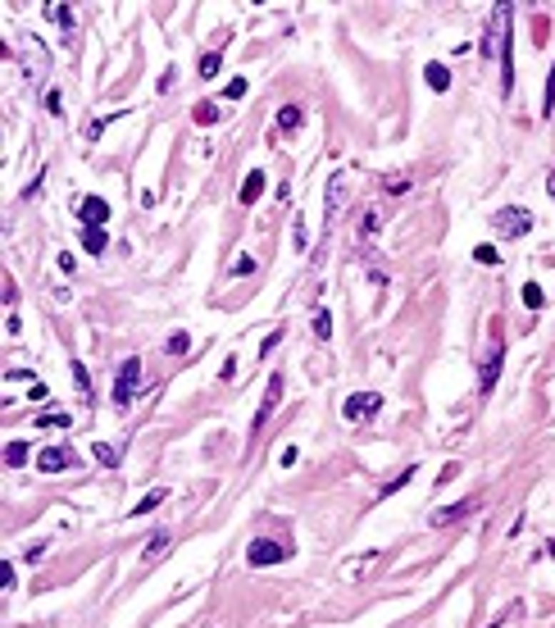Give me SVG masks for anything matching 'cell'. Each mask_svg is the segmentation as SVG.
<instances>
[{
  "mask_svg": "<svg viewBox=\"0 0 555 628\" xmlns=\"http://www.w3.org/2000/svg\"><path fill=\"white\" fill-rule=\"evenodd\" d=\"M501 364H505V342H501V324H491V342H487V355H483V369H478V387L491 392L501 378Z\"/></svg>",
  "mask_w": 555,
  "mask_h": 628,
  "instance_id": "1",
  "label": "cell"
},
{
  "mask_svg": "<svg viewBox=\"0 0 555 628\" xmlns=\"http://www.w3.org/2000/svg\"><path fill=\"white\" fill-rule=\"evenodd\" d=\"M137 387H141V360L132 355V360L119 364V378H114V405H119V410H128V405H132Z\"/></svg>",
  "mask_w": 555,
  "mask_h": 628,
  "instance_id": "2",
  "label": "cell"
},
{
  "mask_svg": "<svg viewBox=\"0 0 555 628\" xmlns=\"http://www.w3.org/2000/svg\"><path fill=\"white\" fill-rule=\"evenodd\" d=\"M505 9L510 5H491V23H487V36H483V59H505L510 41H505Z\"/></svg>",
  "mask_w": 555,
  "mask_h": 628,
  "instance_id": "3",
  "label": "cell"
},
{
  "mask_svg": "<svg viewBox=\"0 0 555 628\" xmlns=\"http://www.w3.org/2000/svg\"><path fill=\"white\" fill-rule=\"evenodd\" d=\"M282 556H287V547H282V542H274V537H255L251 547H246V560H251L255 569H264V564H278Z\"/></svg>",
  "mask_w": 555,
  "mask_h": 628,
  "instance_id": "4",
  "label": "cell"
},
{
  "mask_svg": "<svg viewBox=\"0 0 555 628\" xmlns=\"http://www.w3.org/2000/svg\"><path fill=\"white\" fill-rule=\"evenodd\" d=\"M278 401H282V374H274L269 378V392H264V401H260V410H255V419H251V437L260 433V428L274 419V410H278Z\"/></svg>",
  "mask_w": 555,
  "mask_h": 628,
  "instance_id": "5",
  "label": "cell"
},
{
  "mask_svg": "<svg viewBox=\"0 0 555 628\" xmlns=\"http://www.w3.org/2000/svg\"><path fill=\"white\" fill-rule=\"evenodd\" d=\"M341 410H346L351 424H360V419H374V414L382 410V397H378V392H355V397H346V405H341Z\"/></svg>",
  "mask_w": 555,
  "mask_h": 628,
  "instance_id": "6",
  "label": "cell"
},
{
  "mask_svg": "<svg viewBox=\"0 0 555 628\" xmlns=\"http://www.w3.org/2000/svg\"><path fill=\"white\" fill-rule=\"evenodd\" d=\"M533 228V214H528L524 205H510L496 214V232H505V237H524V232Z\"/></svg>",
  "mask_w": 555,
  "mask_h": 628,
  "instance_id": "7",
  "label": "cell"
},
{
  "mask_svg": "<svg viewBox=\"0 0 555 628\" xmlns=\"http://www.w3.org/2000/svg\"><path fill=\"white\" fill-rule=\"evenodd\" d=\"M78 219H82V228H105L109 224V201H101V196H82V201H78Z\"/></svg>",
  "mask_w": 555,
  "mask_h": 628,
  "instance_id": "8",
  "label": "cell"
},
{
  "mask_svg": "<svg viewBox=\"0 0 555 628\" xmlns=\"http://www.w3.org/2000/svg\"><path fill=\"white\" fill-rule=\"evenodd\" d=\"M478 510H483V501H478V497H469V501H460V506L433 510V514H428V524H433V528H446V524H455V519H464V514H478Z\"/></svg>",
  "mask_w": 555,
  "mask_h": 628,
  "instance_id": "9",
  "label": "cell"
},
{
  "mask_svg": "<svg viewBox=\"0 0 555 628\" xmlns=\"http://www.w3.org/2000/svg\"><path fill=\"white\" fill-rule=\"evenodd\" d=\"M69 464H73L69 447H46L41 455H36V469H41V474H59V469H69Z\"/></svg>",
  "mask_w": 555,
  "mask_h": 628,
  "instance_id": "10",
  "label": "cell"
},
{
  "mask_svg": "<svg viewBox=\"0 0 555 628\" xmlns=\"http://www.w3.org/2000/svg\"><path fill=\"white\" fill-rule=\"evenodd\" d=\"M346 178L351 174H337V178H332V196H328V205H324V214H328V224H332V219H337V209H341V201H346Z\"/></svg>",
  "mask_w": 555,
  "mask_h": 628,
  "instance_id": "11",
  "label": "cell"
},
{
  "mask_svg": "<svg viewBox=\"0 0 555 628\" xmlns=\"http://www.w3.org/2000/svg\"><path fill=\"white\" fill-rule=\"evenodd\" d=\"M169 547H174V533H169V528H159V533H155V537H151V542H146V547H141V556H146V560H159V556H164Z\"/></svg>",
  "mask_w": 555,
  "mask_h": 628,
  "instance_id": "12",
  "label": "cell"
},
{
  "mask_svg": "<svg viewBox=\"0 0 555 628\" xmlns=\"http://www.w3.org/2000/svg\"><path fill=\"white\" fill-rule=\"evenodd\" d=\"M264 191V174H260V169H251V174H246V182H241V205H255V196H260Z\"/></svg>",
  "mask_w": 555,
  "mask_h": 628,
  "instance_id": "13",
  "label": "cell"
},
{
  "mask_svg": "<svg viewBox=\"0 0 555 628\" xmlns=\"http://www.w3.org/2000/svg\"><path fill=\"white\" fill-rule=\"evenodd\" d=\"M424 82L441 96V91L451 87V69H446V64H428V69H424Z\"/></svg>",
  "mask_w": 555,
  "mask_h": 628,
  "instance_id": "14",
  "label": "cell"
},
{
  "mask_svg": "<svg viewBox=\"0 0 555 628\" xmlns=\"http://www.w3.org/2000/svg\"><path fill=\"white\" fill-rule=\"evenodd\" d=\"M82 246H87L91 255H101L105 246H109V232L105 228H82Z\"/></svg>",
  "mask_w": 555,
  "mask_h": 628,
  "instance_id": "15",
  "label": "cell"
},
{
  "mask_svg": "<svg viewBox=\"0 0 555 628\" xmlns=\"http://www.w3.org/2000/svg\"><path fill=\"white\" fill-rule=\"evenodd\" d=\"M301 109H296V105H282L278 109V132H296V128H301Z\"/></svg>",
  "mask_w": 555,
  "mask_h": 628,
  "instance_id": "16",
  "label": "cell"
},
{
  "mask_svg": "<svg viewBox=\"0 0 555 628\" xmlns=\"http://www.w3.org/2000/svg\"><path fill=\"white\" fill-rule=\"evenodd\" d=\"M5 464H9V469H23V464H28V442H9V447H5Z\"/></svg>",
  "mask_w": 555,
  "mask_h": 628,
  "instance_id": "17",
  "label": "cell"
},
{
  "mask_svg": "<svg viewBox=\"0 0 555 628\" xmlns=\"http://www.w3.org/2000/svg\"><path fill=\"white\" fill-rule=\"evenodd\" d=\"M96 460H101V464H109V469H114V464L123 460V451L114 447V442H96Z\"/></svg>",
  "mask_w": 555,
  "mask_h": 628,
  "instance_id": "18",
  "label": "cell"
},
{
  "mask_svg": "<svg viewBox=\"0 0 555 628\" xmlns=\"http://www.w3.org/2000/svg\"><path fill=\"white\" fill-rule=\"evenodd\" d=\"M164 497H169V492H164V487H155L151 497H141V501H137V510H132V514H137V519H146V514H151V510H155V506H159V501H164Z\"/></svg>",
  "mask_w": 555,
  "mask_h": 628,
  "instance_id": "19",
  "label": "cell"
},
{
  "mask_svg": "<svg viewBox=\"0 0 555 628\" xmlns=\"http://www.w3.org/2000/svg\"><path fill=\"white\" fill-rule=\"evenodd\" d=\"M46 14H51V19H55L64 32L73 28V9H69V5H59V0H55V5H46Z\"/></svg>",
  "mask_w": 555,
  "mask_h": 628,
  "instance_id": "20",
  "label": "cell"
},
{
  "mask_svg": "<svg viewBox=\"0 0 555 628\" xmlns=\"http://www.w3.org/2000/svg\"><path fill=\"white\" fill-rule=\"evenodd\" d=\"M191 114H196V123H205V128H209V123H219V105L214 101H201Z\"/></svg>",
  "mask_w": 555,
  "mask_h": 628,
  "instance_id": "21",
  "label": "cell"
},
{
  "mask_svg": "<svg viewBox=\"0 0 555 628\" xmlns=\"http://www.w3.org/2000/svg\"><path fill=\"white\" fill-rule=\"evenodd\" d=\"M524 305H528V310H541V305H546V296H541L537 282H524Z\"/></svg>",
  "mask_w": 555,
  "mask_h": 628,
  "instance_id": "22",
  "label": "cell"
},
{
  "mask_svg": "<svg viewBox=\"0 0 555 628\" xmlns=\"http://www.w3.org/2000/svg\"><path fill=\"white\" fill-rule=\"evenodd\" d=\"M219 64H224V55H219V51L201 55V78H214V73H219Z\"/></svg>",
  "mask_w": 555,
  "mask_h": 628,
  "instance_id": "23",
  "label": "cell"
},
{
  "mask_svg": "<svg viewBox=\"0 0 555 628\" xmlns=\"http://www.w3.org/2000/svg\"><path fill=\"white\" fill-rule=\"evenodd\" d=\"M555 109V64H551V78H546V91H541V114Z\"/></svg>",
  "mask_w": 555,
  "mask_h": 628,
  "instance_id": "24",
  "label": "cell"
},
{
  "mask_svg": "<svg viewBox=\"0 0 555 628\" xmlns=\"http://www.w3.org/2000/svg\"><path fill=\"white\" fill-rule=\"evenodd\" d=\"M410 478H414V464H410V469H401L396 478H391V483H382V497H391V492H396V487H405Z\"/></svg>",
  "mask_w": 555,
  "mask_h": 628,
  "instance_id": "25",
  "label": "cell"
},
{
  "mask_svg": "<svg viewBox=\"0 0 555 628\" xmlns=\"http://www.w3.org/2000/svg\"><path fill=\"white\" fill-rule=\"evenodd\" d=\"M314 332L319 337H332V314L328 310H314Z\"/></svg>",
  "mask_w": 555,
  "mask_h": 628,
  "instance_id": "26",
  "label": "cell"
},
{
  "mask_svg": "<svg viewBox=\"0 0 555 628\" xmlns=\"http://www.w3.org/2000/svg\"><path fill=\"white\" fill-rule=\"evenodd\" d=\"M187 351H191V337H187V332H178V337L169 342V355H187Z\"/></svg>",
  "mask_w": 555,
  "mask_h": 628,
  "instance_id": "27",
  "label": "cell"
},
{
  "mask_svg": "<svg viewBox=\"0 0 555 628\" xmlns=\"http://www.w3.org/2000/svg\"><path fill=\"white\" fill-rule=\"evenodd\" d=\"M474 260L478 264H496V246H474Z\"/></svg>",
  "mask_w": 555,
  "mask_h": 628,
  "instance_id": "28",
  "label": "cell"
},
{
  "mask_svg": "<svg viewBox=\"0 0 555 628\" xmlns=\"http://www.w3.org/2000/svg\"><path fill=\"white\" fill-rule=\"evenodd\" d=\"M251 269H255V255H237V264H232V274H237V278H246V274H251Z\"/></svg>",
  "mask_w": 555,
  "mask_h": 628,
  "instance_id": "29",
  "label": "cell"
},
{
  "mask_svg": "<svg viewBox=\"0 0 555 628\" xmlns=\"http://www.w3.org/2000/svg\"><path fill=\"white\" fill-rule=\"evenodd\" d=\"M36 424H41V428H64V424H69V414H41Z\"/></svg>",
  "mask_w": 555,
  "mask_h": 628,
  "instance_id": "30",
  "label": "cell"
},
{
  "mask_svg": "<svg viewBox=\"0 0 555 628\" xmlns=\"http://www.w3.org/2000/svg\"><path fill=\"white\" fill-rule=\"evenodd\" d=\"M241 96H246V78H232L228 82V101H241Z\"/></svg>",
  "mask_w": 555,
  "mask_h": 628,
  "instance_id": "31",
  "label": "cell"
},
{
  "mask_svg": "<svg viewBox=\"0 0 555 628\" xmlns=\"http://www.w3.org/2000/svg\"><path fill=\"white\" fill-rule=\"evenodd\" d=\"M405 187H410V178H387V191H391V196H401Z\"/></svg>",
  "mask_w": 555,
  "mask_h": 628,
  "instance_id": "32",
  "label": "cell"
},
{
  "mask_svg": "<svg viewBox=\"0 0 555 628\" xmlns=\"http://www.w3.org/2000/svg\"><path fill=\"white\" fill-rule=\"evenodd\" d=\"M278 342H282V332H269V337H264V347H260V355H269V351L278 347Z\"/></svg>",
  "mask_w": 555,
  "mask_h": 628,
  "instance_id": "33",
  "label": "cell"
},
{
  "mask_svg": "<svg viewBox=\"0 0 555 628\" xmlns=\"http://www.w3.org/2000/svg\"><path fill=\"white\" fill-rule=\"evenodd\" d=\"M546 191H551V201H555V169L546 174Z\"/></svg>",
  "mask_w": 555,
  "mask_h": 628,
  "instance_id": "34",
  "label": "cell"
}]
</instances>
